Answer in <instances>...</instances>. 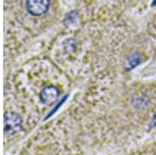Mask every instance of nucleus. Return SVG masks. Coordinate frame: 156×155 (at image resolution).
I'll return each instance as SVG.
<instances>
[{
  "instance_id": "5",
  "label": "nucleus",
  "mask_w": 156,
  "mask_h": 155,
  "mask_svg": "<svg viewBox=\"0 0 156 155\" xmlns=\"http://www.w3.org/2000/svg\"><path fill=\"white\" fill-rule=\"evenodd\" d=\"M76 19H77V15L76 12L72 11L70 12L69 14L66 16V18L64 19V23L67 25V26H70V25H74L76 23Z\"/></svg>"
},
{
  "instance_id": "4",
  "label": "nucleus",
  "mask_w": 156,
  "mask_h": 155,
  "mask_svg": "<svg viewBox=\"0 0 156 155\" xmlns=\"http://www.w3.org/2000/svg\"><path fill=\"white\" fill-rule=\"evenodd\" d=\"M140 61H142V57L140 54L138 53H132L131 55L127 57L126 62H125V68L127 70H132L134 69L137 65H140Z\"/></svg>"
},
{
  "instance_id": "3",
  "label": "nucleus",
  "mask_w": 156,
  "mask_h": 155,
  "mask_svg": "<svg viewBox=\"0 0 156 155\" xmlns=\"http://www.w3.org/2000/svg\"><path fill=\"white\" fill-rule=\"evenodd\" d=\"M59 96V91L57 87L53 86H46L42 90L41 94H40V98H41L42 102L46 105H51L57 100Z\"/></svg>"
},
{
  "instance_id": "2",
  "label": "nucleus",
  "mask_w": 156,
  "mask_h": 155,
  "mask_svg": "<svg viewBox=\"0 0 156 155\" xmlns=\"http://www.w3.org/2000/svg\"><path fill=\"white\" fill-rule=\"evenodd\" d=\"M22 126V120L16 114H6L4 117V131L6 133H16L21 129Z\"/></svg>"
},
{
  "instance_id": "1",
  "label": "nucleus",
  "mask_w": 156,
  "mask_h": 155,
  "mask_svg": "<svg viewBox=\"0 0 156 155\" xmlns=\"http://www.w3.org/2000/svg\"><path fill=\"white\" fill-rule=\"evenodd\" d=\"M50 6V0H27L26 9L32 16H42L48 11Z\"/></svg>"
},
{
  "instance_id": "6",
  "label": "nucleus",
  "mask_w": 156,
  "mask_h": 155,
  "mask_svg": "<svg viewBox=\"0 0 156 155\" xmlns=\"http://www.w3.org/2000/svg\"><path fill=\"white\" fill-rule=\"evenodd\" d=\"M156 5V0H153V2L151 3V6H155Z\"/></svg>"
}]
</instances>
